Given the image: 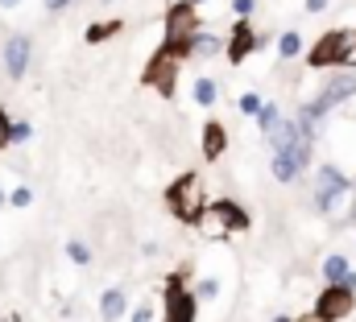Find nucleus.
I'll list each match as a JSON object with an SVG mask.
<instances>
[{"label": "nucleus", "instance_id": "1", "mask_svg": "<svg viewBox=\"0 0 356 322\" xmlns=\"http://www.w3.org/2000/svg\"><path fill=\"white\" fill-rule=\"evenodd\" d=\"M166 211L175 215L178 223H186V228H199V219L207 215V198H203V178L195 173V169H186V173H178L175 182L166 186Z\"/></svg>", "mask_w": 356, "mask_h": 322}, {"label": "nucleus", "instance_id": "2", "mask_svg": "<svg viewBox=\"0 0 356 322\" xmlns=\"http://www.w3.org/2000/svg\"><path fill=\"white\" fill-rule=\"evenodd\" d=\"M195 33H199V8L186 4V0H175L166 8V17H162V50H170V54H178L186 62Z\"/></svg>", "mask_w": 356, "mask_h": 322}, {"label": "nucleus", "instance_id": "3", "mask_svg": "<svg viewBox=\"0 0 356 322\" xmlns=\"http://www.w3.org/2000/svg\"><path fill=\"white\" fill-rule=\"evenodd\" d=\"M191 264H182L178 273H166L162 281V322H199V302L186 289Z\"/></svg>", "mask_w": 356, "mask_h": 322}, {"label": "nucleus", "instance_id": "4", "mask_svg": "<svg viewBox=\"0 0 356 322\" xmlns=\"http://www.w3.org/2000/svg\"><path fill=\"white\" fill-rule=\"evenodd\" d=\"M199 228H203L211 240H220V236L249 232V228H253V219H249V211H245L236 198H216V203H207V215L199 219Z\"/></svg>", "mask_w": 356, "mask_h": 322}, {"label": "nucleus", "instance_id": "5", "mask_svg": "<svg viewBox=\"0 0 356 322\" xmlns=\"http://www.w3.org/2000/svg\"><path fill=\"white\" fill-rule=\"evenodd\" d=\"M178 71H182V58L158 46V50L149 54L145 71H141V83H145L149 91H158L162 99H175V91H178Z\"/></svg>", "mask_w": 356, "mask_h": 322}, {"label": "nucleus", "instance_id": "6", "mask_svg": "<svg viewBox=\"0 0 356 322\" xmlns=\"http://www.w3.org/2000/svg\"><path fill=\"white\" fill-rule=\"evenodd\" d=\"M348 173L340 169V165H332V161H323L319 165V173H315V207L323 211V215H332L336 207H340V198L348 194Z\"/></svg>", "mask_w": 356, "mask_h": 322}, {"label": "nucleus", "instance_id": "7", "mask_svg": "<svg viewBox=\"0 0 356 322\" xmlns=\"http://www.w3.org/2000/svg\"><path fill=\"white\" fill-rule=\"evenodd\" d=\"M348 33H353V29H327V33H319V37H315V46L307 50V67H311V71L340 67L344 46H348Z\"/></svg>", "mask_w": 356, "mask_h": 322}, {"label": "nucleus", "instance_id": "8", "mask_svg": "<svg viewBox=\"0 0 356 322\" xmlns=\"http://www.w3.org/2000/svg\"><path fill=\"white\" fill-rule=\"evenodd\" d=\"M353 310H356V289H344V285H323L315 306H311V314H319L323 322H340Z\"/></svg>", "mask_w": 356, "mask_h": 322}, {"label": "nucleus", "instance_id": "9", "mask_svg": "<svg viewBox=\"0 0 356 322\" xmlns=\"http://www.w3.org/2000/svg\"><path fill=\"white\" fill-rule=\"evenodd\" d=\"M266 46H269V37H261L249 21H236L232 33H228V46H224V50H228V67H241L249 54H261Z\"/></svg>", "mask_w": 356, "mask_h": 322}, {"label": "nucleus", "instance_id": "10", "mask_svg": "<svg viewBox=\"0 0 356 322\" xmlns=\"http://www.w3.org/2000/svg\"><path fill=\"white\" fill-rule=\"evenodd\" d=\"M323 120H327V108H323L319 99H307V103L294 108V124H298V137H302L307 145L323 141Z\"/></svg>", "mask_w": 356, "mask_h": 322}, {"label": "nucleus", "instance_id": "11", "mask_svg": "<svg viewBox=\"0 0 356 322\" xmlns=\"http://www.w3.org/2000/svg\"><path fill=\"white\" fill-rule=\"evenodd\" d=\"M29 54H33V42H29L25 33H13V37L4 42V75H8V79H25Z\"/></svg>", "mask_w": 356, "mask_h": 322}, {"label": "nucleus", "instance_id": "12", "mask_svg": "<svg viewBox=\"0 0 356 322\" xmlns=\"http://www.w3.org/2000/svg\"><path fill=\"white\" fill-rule=\"evenodd\" d=\"M327 112L332 108H340V103H348V99H356V75L353 71H340V75H327V83H323V91L315 95Z\"/></svg>", "mask_w": 356, "mask_h": 322}, {"label": "nucleus", "instance_id": "13", "mask_svg": "<svg viewBox=\"0 0 356 322\" xmlns=\"http://www.w3.org/2000/svg\"><path fill=\"white\" fill-rule=\"evenodd\" d=\"M319 273H323V285H344V289H356V273H353V264H348V256H344V252L323 256Z\"/></svg>", "mask_w": 356, "mask_h": 322}, {"label": "nucleus", "instance_id": "14", "mask_svg": "<svg viewBox=\"0 0 356 322\" xmlns=\"http://www.w3.org/2000/svg\"><path fill=\"white\" fill-rule=\"evenodd\" d=\"M199 149H203V161L216 165V161L228 153V128H224L220 120H207V124H203V141H199Z\"/></svg>", "mask_w": 356, "mask_h": 322}, {"label": "nucleus", "instance_id": "15", "mask_svg": "<svg viewBox=\"0 0 356 322\" xmlns=\"http://www.w3.org/2000/svg\"><path fill=\"white\" fill-rule=\"evenodd\" d=\"M129 314V294L120 289V285H112V289H104L99 294V319L104 322H116Z\"/></svg>", "mask_w": 356, "mask_h": 322}, {"label": "nucleus", "instance_id": "16", "mask_svg": "<svg viewBox=\"0 0 356 322\" xmlns=\"http://www.w3.org/2000/svg\"><path fill=\"white\" fill-rule=\"evenodd\" d=\"M294 141H298V124H294V116H290V120L282 116V124H277V128L266 137L269 153H282V149H286V145H294Z\"/></svg>", "mask_w": 356, "mask_h": 322}, {"label": "nucleus", "instance_id": "17", "mask_svg": "<svg viewBox=\"0 0 356 322\" xmlns=\"http://www.w3.org/2000/svg\"><path fill=\"white\" fill-rule=\"evenodd\" d=\"M191 99H195L199 108H211V103L220 99V83L207 79V75H195V83H191Z\"/></svg>", "mask_w": 356, "mask_h": 322}, {"label": "nucleus", "instance_id": "18", "mask_svg": "<svg viewBox=\"0 0 356 322\" xmlns=\"http://www.w3.org/2000/svg\"><path fill=\"white\" fill-rule=\"evenodd\" d=\"M220 50H224V37H220V33H203V29H199L195 42H191V58H216Z\"/></svg>", "mask_w": 356, "mask_h": 322}, {"label": "nucleus", "instance_id": "19", "mask_svg": "<svg viewBox=\"0 0 356 322\" xmlns=\"http://www.w3.org/2000/svg\"><path fill=\"white\" fill-rule=\"evenodd\" d=\"M298 54H302V33H298V29L277 33V58H282V62H290V58H298Z\"/></svg>", "mask_w": 356, "mask_h": 322}, {"label": "nucleus", "instance_id": "20", "mask_svg": "<svg viewBox=\"0 0 356 322\" xmlns=\"http://www.w3.org/2000/svg\"><path fill=\"white\" fill-rule=\"evenodd\" d=\"M253 120H257V128H261V137H269V133H273V128L282 124V108H277V103H269V99H261V112H257Z\"/></svg>", "mask_w": 356, "mask_h": 322}, {"label": "nucleus", "instance_id": "21", "mask_svg": "<svg viewBox=\"0 0 356 322\" xmlns=\"http://www.w3.org/2000/svg\"><path fill=\"white\" fill-rule=\"evenodd\" d=\"M120 29H124V21H120V17H112V21H95V25H88V33H83V37L95 46V42H104V37H116Z\"/></svg>", "mask_w": 356, "mask_h": 322}, {"label": "nucleus", "instance_id": "22", "mask_svg": "<svg viewBox=\"0 0 356 322\" xmlns=\"http://www.w3.org/2000/svg\"><path fill=\"white\" fill-rule=\"evenodd\" d=\"M191 294H195V302H211V298L220 294V281H216V277H203V281H195Z\"/></svg>", "mask_w": 356, "mask_h": 322}, {"label": "nucleus", "instance_id": "23", "mask_svg": "<svg viewBox=\"0 0 356 322\" xmlns=\"http://www.w3.org/2000/svg\"><path fill=\"white\" fill-rule=\"evenodd\" d=\"M67 256H71L75 264H88V260H91V248L83 240H67Z\"/></svg>", "mask_w": 356, "mask_h": 322}, {"label": "nucleus", "instance_id": "24", "mask_svg": "<svg viewBox=\"0 0 356 322\" xmlns=\"http://www.w3.org/2000/svg\"><path fill=\"white\" fill-rule=\"evenodd\" d=\"M261 112V95L257 91H245L241 95V116H257Z\"/></svg>", "mask_w": 356, "mask_h": 322}, {"label": "nucleus", "instance_id": "25", "mask_svg": "<svg viewBox=\"0 0 356 322\" xmlns=\"http://www.w3.org/2000/svg\"><path fill=\"white\" fill-rule=\"evenodd\" d=\"M344 71H356V29L348 33V46H344V58H340Z\"/></svg>", "mask_w": 356, "mask_h": 322}, {"label": "nucleus", "instance_id": "26", "mask_svg": "<svg viewBox=\"0 0 356 322\" xmlns=\"http://www.w3.org/2000/svg\"><path fill=\"white\" fill-rule=\"evenodd\" d=\"M8 203H13V207H29V203H33V190H29V186H17V190L8 194Z\"/></svg>", "mask_w": 356, "mask_h": 322}, {"label": "nucleus", "instance_id": "27", "mask_svg": "<svg viewBox=\"0 0 356 322\" xmlns=\"http://www.w3.org/2000/svg\"><path fill=\"white\" fill-rule=\"evenodd\" d=\"M228 8H232V12H236L241 21H249V17H253V8H257V0H232Z\"/></svg>", "mask_w": 356, "mask_h": 322}, {"label": "nucleus", "instance_id": "28", "mask_svg": "<svg viewBox=\"0 0 356 322\" xmlns=\"http://www.w3.org/2000/svg\"><path fill=\"white\" fill-rule=\"evenodd\" d=\"M129 322H154V302H141V306H133Z\"/></svg>", "mask_w": 356, "mask_h": 322}, {"label": "nucleus", "instance_id": "29", "mask_svg": "<svg viewBox=\"0 0 356 322\" xmlns=\"http://www.w3.org/2000/svg\"><path fill=\"white\" fill-rule=\"evenodd\" d=\"M8 133H13V120H8V112L0 108V149H8Z\"/></svg>", "mask_w": 356, "mask_h": 322}, {"label": "nucleus", "instance_id": "30", "mask_svg": "<svg viewBox=\"0 0 356 322\" xmlns=\"http://www.w3.org/2000/svg\"><path fill=\"white\" fill-rule=\"evenodd\" d=\"M29 124H13V133H8V145H17V141H29Z\"/></svg>", "mask_w": 356, "mask_h": 322}, {"label": "nucleus", "instance_id": "31", "mask_svg": "<svg viewBox=\"0 0 356 322\" xmlns=\"http://www.w3.org/2000/svg\"><path fill=\"white\" fill-rule=\"evenodd\" d=\"M42 8L46 12H63V8H71V0H42Z\"/></svg>", "mask_w": 356, "mask_h": 322}, {"label": "nucleus", "instance_id": "32", "mask_svg": "<svg viewBox=\"0 0 356 322\" xmlns=\"http://www.w3.org/2000/svg\"><path fill=\"white\" fill-rule=\"evenodd\" d=\"M327 4H332V0H307V12H323Z\"/></svg>", "mask_w": 356, "mask_h": 322}, {"label": "nucleus", "instance_id": "33", "mask_svg": "<svg viewBox=\"0 0 356 322\" xmlns=\"http://www.w3.org/2000/svg\"><path fill=\"white\" fill-rule=\"evenodd\" d=\"M294 322H323V319H319V314H311V310H307V314H298V319H294Z\"/></svg>", "mask_w": 356, "mask_h": 322}, {"label": "nucleus", "instance_id": "34", "mask_svg": "<svg viewBox=\"0 0 356 322\" xmlns=\"http://www.w3.org/2000/svg\"><path fill=\"white\" fill-rule=\"evenodd\" d=\"M17 4H21V0H0V8H17Z\"/></svg>", "mask_w": 356, "mask_h": 322}, {"label": "nucleus", "instance_id": "35", "mask_svg": "<svg viewBox=\"0 0 356 322\" xmlns=\"http://www.w3.org/2000/svg\"><path fill=\"white\" fill-rule=\"evenodd\" d=\"M348 219L356 223V194H353V207H348Z\"/></svg>", "mask_w": 356, "mask_h": 322}, {"label": "nucleus", "instance_id": "36", "mask_svg": "<svg viewBox=\"0 0 356 322\" xmlns=\"http://www.w3.org/2000/svg\"><path fill=\"white\" fill-rule=\"evenodd\" d=\"M269 322H294V319H286V314H273V319H269Z\"/></svg>", "mask_w": 356, "mask_h": 322}, {"label": "nucleus", "instance_id": "37", "mask_svg": "<svg viewBox=\"0 0 356 322\" xmlns=\"http://www.w3.org/2000/svg\"><path fill=\"white\" fill-rule=\"evenodd\" d=\"M4 203H8V194H4V186H0V207H4Z\"/></svg>", "mask_w": 356, "mask_h": 322}, {"label": "nucleus", "instance_id": "38", "mask_svg": "<svg viewBox=\"0 0 356 322\" xmlns=\"http://www.w3.org/2000/svg\"><path fill=\"white\" fill-rule=\"evenodd\" d=\"M186 4H195V8H199V4H207V0H186Z\"/></svg>", "mask_w": 356, "mask_h": 322}, {"label": "nucleus", "instance_id": "39", "mask_svg": "<svg viewBox=\"0 0 356 322\" xmlns=\"http://www.w3.org/2000/svg\"><path fill=\"white\" fill-rule=\"evenodd\" d=\"M0 322H4V319H0Z\"/></svg>", "mask_w": 356, "mask_h": 322}]
</instances>
